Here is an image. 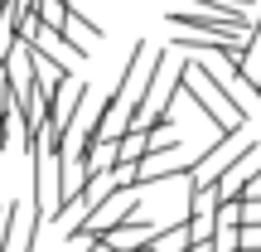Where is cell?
Wrapping results in <instances>:
<instances>
[{
    "mask_svg": "<svg viewBox=\"0 0 261 252\" xmlns=\"http://www.w3.org/2000/svg\"><path fill=\"white\" fill-rule=\"evenodd\" d=\"M189 252H218L213 243H194V247H189Z\"/></svg>",
    "mask_w": 261,
    "mask_h": 252,
    "instance_id": "obj_9",
    "label": "cell"
},
{
    "mask_svg": "<svg viewBox=\"0 0 261 252\" xmlns=\"http://www.w3.org/2000/svg\"><path fill=\"white\" fill-rule=\"evenodd\" d=\"M83 252H112V247H102V243H92V247H83Z\"/></svg>",
    "mask_w": 261,
    "mask_h": 252,
    "instance_id": "obj_10",
    "label": "cell"
},
{
    "mask_svg": "<svg viewBox=\"0 0 261 252\" xmlns=\"http://www.w3.org/2000/svg\"><path fill=\"white\" fill-rule=\"evenodd\" d=\"M179 93L194 97V107L208 117V126H218V131H232V126L252 122V117L237 112V102L227 97V87L218 83L213 63H194V58H184V63H179Z\"/></svg>",
    "mask_w": 261,
    "mask_h": 252,
    "instance_id": "obj_1",
    "label": "cell"
},
{
    "mask_svg": "<svg viewBox=\"0 0 261 252\" xmlns=\"http://www.w3.org/2000/svg\"><path fill=\"white\" fill-rule=\"evenodd\" d=\"M169 25L184 29V34H213V39H247L252 19H227V15H213V10H169Z\"/></svg>",
    "mask_w": 261,
    "mask_h": 252,
    "instance_id": "obj_4",
    "label": "cell"
},
{
    "mask_svg": "<svg viewBox=\"0 0 261 252\" xmlns=\"http://www.w3.org/2000/svg\"><path fill=\"white\" fill-rule=\"evenodd\" d=\"M256 87H261V83H256Z\"/></svg>",
    "mask_w": 261,
    "mask_h": 252,
    "instance_id": "obj_11",
    "label": "cell"
},
{
    "mask_svg": "<svg viewBox=\"0 0 261 252\" xmlns=\"http://www.w3.org/2000/svg\"><path fill=\"white\" fill-rule=\"evenodd\" d=\"M247 126H252V122H247ZM247 126L218 131V141H213V146H208L203 155L194 160V165H189V179H194V185H218V179H223V175H227V170H232L242 155H252V150H256V141L247 136Z\"/></svg>",
    "mask_w": 261,
    "mask_h": 252,
    "instance_id": "obj_2",
    "label": "cell"
},
{
    "mask_svg": "<svg viewBox=\"0 0 261 252\" xmlns=\"http://www.w3.org/2000/svg\"><path fill=\"white\" fill-rule=\"evenodd\" d=\"M140 194H145V189H136V185H116L83 223H73V243H92V238H102L107 228H116V223H126L130 214H140Z\"/></svg>",
    "mask_w": 261,
    "mask_h": 252,
    "instance_id": "obj_3",
    "label": "cell"
},
{
    "mask_svg": "<svg viewBox=\"0 0 261 252\" xmlns=\"http://www.w3.org/2000/svg\"><path fill=\"white\" fill-rule=\"evenodd\" d=\"M194 238H189V218L184 223H169V228H155V233L140 243V252H189Z\"/></svg>",
    "mask_w": 261,
    "mask_h": 252,
    "instance_id": "obj_8",
    "label": "cell"
},
{
    "mask_svg": "<svg viewBox=\"0 0 261 252\" xmlns=\"http://www.w3.org/2000/svg\"><path fill=\"white\" fill-rule=\"evenodd\" d=\"M54 209H58V155L39 146L34 150V214L54 218Z\"/></svg>",
    "mask_w": 261,
    "mask_h": 252,
    "instance_id": "obj_5",
    "label": "cell"
},
{
    "mask_svg": "<svg viewBox=\"0 0 261 252\" xmlns=\"http://www.w3.org/2000/svg\"><path fill=\"white\" fill-rule=\"evenodd\" d=\"M24 44H34L39 54H44V58H54V63L63 68V73H73V63H77V49L63 39V29H48V25H39V34H34V39H24Z\"/></svg>",
    "mask_w": 261,
    "mask_h": 252,
    "instance_id": "obj_6",
    "label": "cell"
},
{
    "mask_svg": "<svg viewBox=\"0 0 261 252\" xmlns=\"http://www.w3.org/2000/svg\"><path fill=\"white\" fill-rule=\"evenodd\" d=\"M63 39L77 49V58H87V54H92V44L102 39V29H97L92 19L83 15V10H68V19H63Z\"/></svg>",
    "mask_w": 261,
    "mask_h": 252,
    "instance_id": "obj_7",
    "label": "cell"
}]
</instances>
